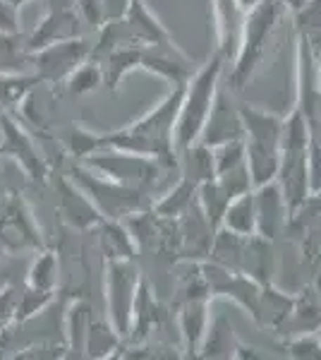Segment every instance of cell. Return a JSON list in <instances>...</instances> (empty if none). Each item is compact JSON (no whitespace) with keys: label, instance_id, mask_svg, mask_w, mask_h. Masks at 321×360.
<instances>
[{"label":"cell","instance_id":"6da1fadb","mask_svg":"<svg viewBox=\"0 0 321 360\" xmlns=\"http://www.w3.org/2000/svg\"><path fill=\"white\" fill-rule=\"evenodd\" d=\"M183 91L185 86H171V91L151 111L139 115L130 125L103 132V147L125 149V152L154 156V159L175 156L178 154V149H175V123H178L180 103H183Z\"/></svg>","mask_w":321,"mask_h":360},{"label":"cell","instance_id":"7a4b0ae2","mask_svg":"<svg viewBox=\"0 0 321 360\" xmlns=\"http://www.w3.org/2000/svg\"><path fill=\"white\" fill-rule=\"evenodd\" d=\"M228 65L225 58L216 51L207 63H202L185 84L183 103L178 111V123H175V149H185L190 144L199 142V135L204 130V123L209 118L216 94H218L221 75Z\"/></svg>","mask_w":321,"mask_h":360},{"label":"cell","instance_id":"3957f363","mask_svg":"<svg viewBox=\"0 0 321 360\" xmlns=\"http://www.w3.org/2000/svg\"><path fill=\"white\" fill-rule=\"evenodd\" d=\"M285 15H288V8L283 5V0H261L256 8L244 13L240 49H237V56L230 68L232 89H244L252 82L254 72L264 63L266 46Z\"/></svg>","mask_w":321,"mask_h":360},{"label":"cell","instance_id":"277c9868","mask_svg":"<svg viewBox=\"0 0 321 360\" xmlns=\"http://www.w3.org/2000/svg\"><path fill=\"white\" fill-rule=\"evenodd\" d=\"M79 164L89 166L91 171L101 173V176L110 180H118L122 185L147 190L149 195H154L161 178L171 176V173L180 176L178 154L171 156V159H154V156H142L134 152H125V149L101 147L91 156H86L84 161H79Z\"/></svg>","mask_w":321,"mask_h":360},{"label":"cell","instance_id":"5b68a950","mask_svg":"<svg viewBox=\"0 0 321 360\" xmlns=\"http://www.w3.org/2000/svg\"><path fill=\"white\" fill-rule=\"evenodd\" d=\"M70 178L89 195V200L96 205L103 219H120L122 221L139 209H149L154 205V195H149L147 190L130 188V185H122L118 180H110L84 164L72 166Z\"/></svg>","mask_w":321,"mask_h":360},{"label":"cell","instance_id":"8992f818","mask_svg":"<svg viewBox=\"0 0 321 360\" xmlns=\"http://www.w3.org/2000/svg\"><path fill=\"white\" fill-rule=\"evenodd\" d=\"M142 271L134 259H103V298H106V317L122 336L130 334L132 307L137 300Z\"/></svg>","mask_w":321,"mask_h":360},{"label":"cell","instance_id":"52a82bcc","mask_svg":"<svg viewBox=\"0 0 321 360\" xmlns=\"http://www.w3.org/2000/svg\"><path fill=\"white\" fill-rule=\"evenodd\" d=\"M91 49H94V44L84 37H74V39H67V41L44 46V49L32 53L34 75H37L39 82H46V84L65 82L81 63L89 60Z\"/></svg>","mask_w":321,"mask_h":360},{"label":"cell","instance_id":"ba28073f","mask_svg":"<svg viewBox=\"0 0 321 360\" xmlns=\"http://www.w3.org/2000/svg\"><path fill=\"white\" fill-rule=\"evenodd\" d=\"M0 248L5 252H39L44 248V238L32 217V209L20 195H8L0 202Z\"/></svg>","mask_w":321,"mask_h":360},{"label":"cell","instance_id":"9c48e42d","mask_svg":"<svg viewBox=\"0 0 321 360\" xmlns=\"http://www.w3.org/2000/svg\"><path fill=\"white\" fill-rule=\"evenodd\" d=\"M139 70L154 75L171 86H185L195 75V60L180 49L173 39L159 44H144L142 58H139Z\"/></svg>","mask_w":321,"mask_h":360},{"label":"cell","instance_id":"30bf717a","mask_svg":"<svg viewBox=\"0 0 321 360\" xmlns=\"http://www.w3.org/2000/svg\"><path fill=\"white\" fill-rule=\"evenodd\" d=\"M297 51V68H295V86H297V103L295 108L307 118L312 130H317L321 115V70L319 56L312 51L305 39L295 37Z\"/></svg>","mask_w":321,"mask_h":360},{"label":"cell","instance_id":"8fae6325","mask_svg":"<svg viewBox=\"0 0 321 360\" xmlns=\"http://www.w3.org/2000/svg\"><path fill=\"white\" fill-rule=\"evenodd\" d=\"M307 147H281V168H278L276 183L288 202L290 219L309 202V168H307Z\"/></svg>","mask_w":321,"mask_h":360},{"label":"cell","instance_id":"7c38bea8","mask_svg":"<svg viewBox=\"0 0 321 360\" xmlns=\"http://www.w3.org/2000/svg\"><path fill=\"white\" fill-rule=\"evenodd\" d=\"M0 139H3L0 152L13 156L29 178L32 180L48 178V166H46L44 156L39 154V149L34 147V139L27 135L25 127L17 125L8 115H0Z\"/></svg>","mask_w":321,"mask_h":360},{"label":"cell","instance_id":"4fadbf2b","mask_svg":"<svg viewBox=\"0 0 321 360\" xmlns=\"http://www.w3.org/2000/svg\"><path fill=\"white\" fill-rule=\"evenodd\" d=\"M235 139H244L240 103H232L225 91L218 89L211 111H209L207 123H204L199 142L214 149V147H218V144L235 142Z\"/></svg>","mask_w":321,"mask_h":360},{"label":"cell","instance_id":"5bb4252c","mask_svg":"<svg viewBox=\"0 0 321 360\" xmlns=\"http://www.w3.org/2000/svg\"><path fill=\"white\" fill-rule=\"evenodd\" d=\"M58 214L70 229L84 231V233L94 231L103 219L89 195L70 176L58 180Z\"/></svg>","mask_w":321,"mask_h":360},{"label":"cell","instance_id":"9a60e30c","mask_svg":"<svg viewBox=\"0 0 321 360\" xmlns=\"http://www.w3.org/2000/svg\"><path fill=\"white\" fill-rule=\"evenodd\" d=\"M254 209H256V236L273 240V238H278L288 229L290 209L276 180L254 188Z\"/></svg>","mask_w":321,"mask_h":360},{"label":"cell","instance_id":"2e32d148","mask_svg":"<svg viewBox=\"0 0 321 360\" xmlns=\"http://www.w3.org/2000/svg\"><path fill=\"white\" fill-rule=\"evenodd\" d=\"M211 322V298H190L178 303V329L183 358H199V348Z\"/></svg>","mask_w":321,"mask_h":360},{"label":"cell","instance_id":"e0dca14e","mask_svg":"<svg viewBox=\"0 0 321 360\" xmlns=\"http://www.w3.org/2000/svg\"><path fill=\"white\" fill-rule=\"evenodd\" d=\"M214 13V29H216V51L225 58V63H232L240 49L244 10L237 0H209Z\"/></svg>","mask_w":321,"mask_h":360},{"label":"cell","instance_id":"ac0fdd59","mask_svg":"<svg viewBox=\"0 0 321 360\" xmlns=\"http://www.w3.org/2000/svg\"><path fill=\"white\" fill-rule=\"evenodd\" d=\"M81 17L77 10H48L44 20L34 27L32 37L27 41L29 53L44 49V46L67 41V39L81 37Z\"/></svg>","mask_w":321,"mask_h":360},{"label":"cell","instance_id":"d6986e66","mask_svg":"<svg viewBox=\"0 0 321 360\" xmlns=\"http://www.w3.org/2000/svg\"><path fill=\"white\" fill-rule=\"evenodd\" d=\"M163 307L156 300L154 291H151L149 281L142 278L137 291V300H134L132 307V324H130V334L125 336L127 344H144V341L151 339V334L161 327L163 322Z\"/></svg>","mask_w":321,"mask_h":360},{"label":"cell","instance_id":"ffe728a7","mask_svg":"<svg viewBox=\"0 0 321 360\" xmlns=\"http://www.w3.org/2000/svg\"><path fill=\"white\" fill-rule=\"evenodd\" d=\"M293 298L295 295L281 291V288L271 283H264L259 293V305H256V315L252 317L259 327L268 329L273 334H283L285 324L290 319V312H293Z\"/></svg>","mask_w":321,"mask_h":360},{"label":"cell","instance_id":"44dd1931","mask_svg":"<svg viewBox=\"0 0 321 360\" xmlns=\"http://www.w3.org/2000/svg\"><path fill=\"white\" fill-rule=\"evenodd\" d=\"M122 20H125L132 39L139 46L159 44V41H168V39H173L171 32L161 25L159 17L151 13L147 0H130L127 8H125V15H122Z\"/></svg>","mask_w":321,"mask_h":360},{"label":"cell","instance_id":"7402d4cb","mask_svg":"<svg viewBox=\"0 0 321 360\" xmlns=\"http://www.w3.org/2000/svg\"><path fill=\"white\" fill-rule=\"evenodd\" d=\"M240 115H242L244 139L247 142L276 144V147H281L285 115L271 113L266 108L249 106V103H240Z\"/></svg>","mask_w":321,"mask_h":360},{"label":"cell","instance_id":"603a6c76","mask_svg":"<svg viewBox=\"0 0 321 360\" xmlns=\"http://www.w3.org/2000/svg\"><path fill=\"white\" fill-rule=\"evenodd\" d=\"M103 259H134L139 252L130 229L120 219H101L94 229Z\"/></svg>","mask_w":321,"mask_h":360},{"label":"cell","instance_id":"cb8c5ba5","mask_svg":"<svg viewBox=\"0 0 321 360\" xmlns=\"http://www.w3.org/2000/svg\"><path fill=\"white\" fill-rule=\"evenodd\" d=\"M273 269H276V255H273L271 240L261 236H249L247 240H244L240 271L252 276L254 281H259V283H271Z\"/></svg>","mask_w":321,"mask_h":360},{"label":"cell","instance_id":"d4e9b609","mask_svg":"<svg viewBox=\"0 0 321 360\" xmlns=\"http://www.w3.org/2000/svg\"><path fill=\"white\" fill-rule=\"evenodd\" d=\"M240 344L232 322L221 312H211V322H209L207 336L199 348V358L204 360H225L235 356V348Z\"/></svg>","mask_w":321,"mask_h":360},{"label":"cell","instance_id":"484cf974","mask_svg":"<svg viewBox=\"0 0 321 360\" xmlns=\"http://www.w3.org/2000/svg\"><path fill=\"white\" fill-rule=\"evenodd\" d=\"M139 58H142V46L137 44L118 46V49L108 51L103 58H98V65L103 70V86L115 94L120 89L122 79L134 70H139Z\"/></svg>","mask_w":321,"mask_h":360},{"label":"cell","instance_id":"4316f807","mask_svg":"<svg viewBox=\"0 0 321 360\" xmlns=\"http://www.w3.org/2000/svg\"><path fill=\"white\" fill-rule=\"evenodd\" d=\"M244 164H247L254 188L271 183V180H276L278 168H281V147H276V144L247 142L244 139Z\"/></svg>","mask_w":321,"mask_h":360},{"label":"cell","instance_id":"83f0119b","mask_svg":"<svg viewBox=\"0 0 321 360\" xmlns=\"http://www.w3.org/2000/svg\"><path fill=\"white\" fill-rule=\"evenodd\" d=\"M321 329V300L314 286L302 288L293 298V312L285 324L283 334L293 336L302 332H319Z\"/></svg>","mask_w":321,"mask_h":360},{"label":"cell","instance_id":"f1b7e54d","mask_svg":"<svg viewBox=\"0 0 321 360\" xmlns=\"http://www.w3.org/2000/svg\"><path fill=\"white\" fill-rule=\"evenodd\" d=\"M91 319H94V310H91L89 300L77 298L67 305L65 310V346L67 356L84 358L86 334H89Z\"/></svg>","mask_w":321,"mask_h":360},{"label":"cell","instance_id":"f546056e","mask_svg":"<svg viewBox=\"0 0 321 360\" xmlns=\"http://www.w3.org/2000/svg\"><path fill=\"white\" fill-rule=\"evenodd\" d=\"M178 171H180V178H188L197 185L207 183V180H214L216 178L214 149L202 142H195V144H190V147L180 149Z\"/></svg>","mask_w":321,"mask_h":360},{"label":"cell","instance_id":"4dcf8cb0","mask_svg":"<svg viewBox=\"0 0 321 360\" xmlns=\"http://www.w3.org/2000/svg\"><path fill=\"white\" fill-rule=\"evenodd\" d=\"M218 229H225L237 236H256V209H254V188L247 193L232 197L228 202L223 219H221Z\"/></svg>","mask_w":321,"mask_h":360},{"label":"cell","instance_id":"1f68e13d","mask_svg":"<svg viewBox=\"0 0 321 360\" xmlns=\"http://www.w3.org/2000/svg\"><path fill=\"white\" fill-rule=\"evenodd\" d=\"M197 205V183L188 178H178L173 188H168L159 200H154V209L161 219H180Z\"/></svg>","mask_w":321,"mask_h":360},{"label":"cell","instance_id":"d6a6232c","mask_svg":"<svg viewBox=\"0 0 321 360\" xmlns=\"http://www.w3.org/2000/svg\"><path fill=\"white\" fill-rule=\"evenodd\" d=\"M122 348V336L108 322V317L91 319L89 334H86L84 358H118Z\"/></svg>","mask_w":321,"mask_h":360},{"label":"cell","instance_id":"836d02e7","mask_svg":"<svg viewBox=\"0 0 321 360\" xmlns=\"http://www.w3.org/2000/svg\"><path fill=\"white\" fill-rule=\"evenodd\" d=\"M58 278H60V259H58V252L41 248L37 252V257H34L32 266H29L27 286L39 288V291L55 293Z\"/></svg>","mask_w":321,"mask_h":360},{"label":"cell","instance_id":"e575fe53","mask_svg":"<svg viewBox=\"0 0 321 360\" xmlns=\"http://www.w3.org/2000/svg\"><path fill=\"white\" fill-rule=\"evenodd\" d=\"M295 37L305 39L312 46V51L321 56V0H307L300 10H295Z\"/></svg>","mask_w":321,"mask_h":360},{"label":"cell","instance_id":"d590c367","mask_svg":"<svg viewBox=\"0 0 321 360\" xmlns=\"http://www.w3.org/2000/svg\"><path fill=\"white\" fill-rule=\"evenodd\" d=\"M230 202V195L221 188L218 180H207V183L197 185V205H199L202 214L207 217V221L218 229L221 226V219H223V212Z\"/></svg>","mask_w":321,"mask_h":360},{"label":"cell","instance_id":"8d00e7d4","mask_svg":"<svg viewBox=\"0 0 321 360\" xmlns=\"http://www.w3.org/2000/svg\"><path fill=\"white\" fill-rule=\"evenodd\" d=\"M37 84V75H0V111H8L22 103Z\"/></svg>","mask_w":321,"mask_h":360},{"label":"cell","instance_id":"74e56055","mask_svg":"<svg viewBox=\"0 0 321 360\" xmlns=\"http://www.w3.org/2000/svg\"><path fill=\"white\" fill-rule=\"evenodd\" d=\"M65 86L70 94H74V96L91 94L98 86H103V70L98 65V60L89 58L86 63H81V65L65 79Z\"/></svg>","mask_w":321,"mask_h":360},{"label":"cell","instance_id":"f35d334b","mask_svg":"<svg viewBox=\"0 0 321 360\" xmlns=\"http://www.w3.org/2000/svg\"><path fill=\"white\" fill-rule=\"evenodd\" d=\"M55 300V293L39 291V288L27 286L22 293H17V307H15V322H25L48 310V305Z\"/></svg>","mask_w":321,"mask_h":360},{"label":"cell","instance_id":"ab89813d","mask_svg":"<svg viewBox=\"0 0 321 360\" xmlns=\"http://www.w3.org/2000/svg\"><path fill=\"white\" fill-rule=\"evenodd\" d=\"M285 353L293 360H321L319 332H302L285 339Z\"/></svg>","mask_w":321,"mask_h":360},{"label":"cell","instance_id":"60d3db41","mask_svg":"<svg viewBox=\"0 0 321 360\" xmlns=\"http://www.w3.org/2000/svg\"><path fill=\"white\" fill-rule=\"evenodd\" d=\"M101 147H103V139H101V135H96V132L86 130V127H81V125H74L72 130H70L67 149L74 159L84 161L86 156H91L96 149H101Z\"/></svg>","mask_w":321,"mask_h":360},{"label":"cell","instance_id":"b9f144b4","mask_svg":"<svg viewBox=\"0 0 321 360\" xmlns=\"http://www.w3.org/2000/svg\"><path fill=\"white\" fill-rule=\"evenodd\" d=\"M214 164H216V176L237 168L244 164V139H235V142H225L214 147Z\"/></svg>","mask_w":321,"mask_h":360},{"label":"cell","instance_id":"7bdbcfd3","mask_svg":"<svg viewBox=\"0 0 321 360\" xmlns=\"http://www.w3.org/2000/svg\"><path fill=\"white\" fill-rule=\"evenodd\" d=\"M77 13L81 22L89 27L98 29L106 22V10H103V0H77Z\"/></svg>","mask_w":321,"mask_h":360},{"label":"cell","instance_id":"ee69618b","mask_svg":"<svg viewBox=\"0 0 321 360\" xmlns=\"http://www.w3.org/2000/svg\"><path fill=\"white\" fill-rule=\"evenodd\" d=\"M0 34L3 37H17L20 34V8L0 0Z\"/></svg>","mask_w":321,"mask_h":360},{"label":"cell","instance_id":"f6af8a7d","mask_svg":"<svg viewBox=\"0 0 321 360\" xmlns=\"http://www.w3.org/2000/svg\"><path fill=\"white\" fill-rule=\"evenodd\" d=\"M307 240H305V250H309L312 259L321 266V214L314 221L307 224V231H305Z\"/></svg>","mask_w":321,"mask_h":360},{"label":"cell","instance_id":"bcb514c9","mask_svg":"<svg viewBox=\"0 0 321 360\" xmlns=\"http://www.w3.org/2000/svg\"><path fill=\"white\" fill-rule=\"evenodd\" d=\"M15 307H17V291L15 288H3L0 291V332L8 324L15 322Z\"/></svg>","mask_w":321,"mask_h":360},{"label":"cell","instance_id":"7dc6e473","mask_svg":"<svg viewBox=\"0 0 321 360\" xmlns=\"http://www.w3.org/2000/svg\"><path fill=\"white\" fill-rule=\"evenodd\" d=\"M261 348H256V346H247V344H237L235 348V356H232V360H264L268 358V353H259Z\"/></svg>","mask_w":321,"mask_h":360},{"label":"cell","instance_id":"c3c4849f","mask_svg":"<svg viewBox=\"0 0 321 360\" xmlns=\"http://www.w3.org/2000/svg\"><path fill=\"white\" fill-rule=\"evenodd\" d=\"M48 10H77V0H46Z\"/></svg>","mask_w":321,"mask_h":360},{"label":"cell","instance_id":"681fc988","mask_svg":"<svg viewBox=\"0 0 321 360\" xmlns=\"http://www.w3.org/2000/svg\"><path fill=\"white\" fill-rule=\"evenodd\" d=\"M305 3H307V0H283V5L288 8V13H295V10H300Z\"/></svg>","mask_w":321,"mask_h":360},{"label":"cell","instance_id":"f907efd6","mask_svg":"<svg viewBox=\"0 0 321 360\" xmlns=\"http://www.w3.org/2000/svg\"><path fill=\"white\" fill-rule=\"evenodd\" d=\"M237 3H240V8L244 10V13H247V10H252V8H256V5L261 3V0H237Z\"/></svg>","mask_w":321,"mask_h":360},{"label":"cell","instance_id":"816d5d0a","mask_svg":"<svg viewBox=\"0 0 321 360\" xmlns=\"http://www.w3.org/2000/svg\"><path fill=\"white\" fill-rule=\"evenodd\" d=\"M312 286H314V291H317L319 300H321V271H319V274H317V278H314V283H312Z\"/></svg>","mask_w":321,"mask_h":360},{"label":"cell","instance_id":"f5cc1de1","mask_svg":"<svg viewBox=\"0 0 321 360\" xmlns=\"http://www.w3.org/2000/svg\"><path fill=\"white\" fill-rule=\"evenodd\" d=\"M10 5H15V8H22V5H27V3H32V0H8Z\"/></svg>","mask_w":321,"mask_h":360},{"label":"cell","instance_id":"db71d44e","mask_svg":"<svg viewBox=\"0 0 321 360\" xmlns=\"http://www.w3.org/2000/svg\"><path fill=\"white\" fill-rule=\"evenodd\" d=\"M319 70H321V56H319Z\"/></svg>","mask_w":321,"mask_h":360},{"label":"cell","instance_id":"11a10c76","mask_svg":"<svg viewBox=\"0 0 321 360\" xmlns=\"http://www.w3.org/2000/svg\"><path fill=\"white\" fill-rule=\"evenodd\" d=\"M319 336H321V329H319Z\"/></svg>","mask_w":321,"mask_h":360},{"label":"cell","instance_id":"9f6ffc18","mask_svg":"<svg viewBox=\"0 0 321 360\" xmlns=\"http://www.w3.org/2000/svg\"><path fill=\"white\" fill-rule=\"evenodd\" d=\"M0 252H3V248H0Z\"/></svg>","mask_w":321,"mask_h":360}]
</instances>
